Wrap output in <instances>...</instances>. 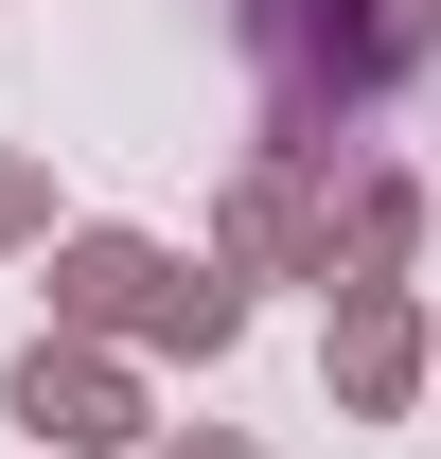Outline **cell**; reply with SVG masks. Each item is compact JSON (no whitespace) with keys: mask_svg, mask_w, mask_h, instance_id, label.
Instances as JSON below:
<instances>
[{"mask_svg":"<svg viewBox=\"0 0 441 459\" xmlns=\"http://www.w3.org/2000/svg\"><path fill=\"white\" fill-rule=\"evenodd\" d=\"M160 459H265V442H229V424H160Z\"/></svg>","mask_w":441,"mask_h":459,"instance_id":"9","label":"cell"},{"mask_svg":"<svg viewBox=\"0 0 441 459\" xmlns=\"http://www.w3.org/2000/svg\"><path fill=\"white\" fill-rule=\"evenodd\" d=\"M0 424H18L36 459H142L160 442V389H142L124 336H36L18 371H0Z\"/></svg>","mask_w":441,"mask_h":459,"instance_id":"2","label":"cell"},{"mask_svg":"<svg viewBox=\"0 0 441 459\" xmlns=\"http://www.w3.org/2000/svg\"><path fill=\"white\" fill-rule=\"evenodd\" d=\"M212 265L229 283H335V177L247 142V177H229V212H212Z\"/></svg>","mask_w":441,"mask_h":459,"instance_id":"3","label":"cell"},{"mask_svg":"<svg viewBox=\"0 0 441 459\" xmlns=\"http://www.w3.org/2000/svg\"><path fill=\"white\" fill-rule=\"evenodd\" d=\"M36 265H54V336H124V353H142V318H160V283H177L160 230H54Z\"/></svg>","mask_w":441,"mask_h":459,"instance_id":"5","label":"cell"},{"mask_svg":"<svg viewBox=\"0 0 441 459\" xmlns=\"http://www.w3.org/2000/svg\"><path fill=\"white\" fill-rule=\"evenodd\" d=\"M0 247H54V160L0 142Z\"/></svg>","mask_w":441,"mask_h":459,"instance_id":"8","label":"cell"},{"mask_svg":"<svg viewBox=\"0 0 441 459\" xmlns=\"http://www.w3.org/2000/svg\"><path fill=\"white\" fill-rule=\"evenodd\" d=\"M424 230H441V195L406 160H353L335 177V283L318 300H353V283H424Z\"/></svg>","mask_w":441,"mask_h":459,"instance_id":"6","label":"cell"},{"mask_svg":"<svg viewBox=\"0 0 441 459\" xmlns=\"http://www.w3.org/2000/svg\"><path fill=\"white\" fill-rule=\"evenodd\" d=\"M229 54L265 89V160L353 177L371 124L441 71V0H229Z\"/></svg>","mask_w":441,"mask_h":459,"instance_id":"1","label":"cell"},{"mask_svg":"<svg viewBox=\"0 0 441 459\" xmlns=\"http://www.w3.org/2000/svg\"><path fill=\"white\" fill-rule=\"evenodd\" d=\"M318 389H335V424H406V406L441 389L424 283H353V300H335V336H318Z\"/></svg>","mask_w":441,"mask_h":459,"instance_id":"4","label":"cell"},{"mask_svg":"<svg viewBox=\"0 0 441 459\" xmlns=\"http://www.w3.org/2000/svg\"><path fill=\"white\" fill-rule=\"evenodd\" d=\"M142 353H160V371H229V353H247V283H229V265H177L160 318H142Z\"/></svg>","mask_w":441,"mask_h":459,"instance_id":"7","label":"cell"}]
</instances>
